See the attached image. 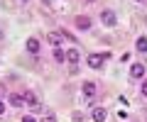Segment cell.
I'll return each instance as SVG.
<instances>
[{"instance_id": "6da1fadb", "label": "cell", "mask_w": 147, "mask_h": 122, "mask_svg": "<svg viewBox=\"0 0 147 122\" xmlns=\"http://www.w3.org/2000/svg\"><path fill=\"white\" fill-rule=\"evenodd\" d=\"M100 22H103L105 27H115L118 25V17H115L113 10H103V12H100Z\"/></svg>"}, {"instance_id": "7a4b0ae2", "label": "cell", "mask_w": 147, "mask_h": 122, "mask_svg": "<svg viewBox=\"0 0 147 122\" xmlns=\"http://www.w3.org/2000/svg\"><path fill=\"white\" fill-rule=\"evenodd\" d=\"M103 54H91V56H88V66H91V69H100V66H103Z\"/></svg>"}, {"instance_id": "3957f363", "label": "cell", "mask_w": 147, "mask_h": 122, "mask_svg": "<svg viewBox=\"0 0 147 122\" xmlns=\"http://www.w3.org/2000/svg\"><path fill=\"white\" fill-rule=\"evenodd\" d=\"M25 103H27V105H30L34 112H39V110H42V107H39V103H37V98H34V93H30V90L25 93Z\"/></svg>"}, {"instance_id": "277c9868", "label": "cell", "mask_w": 147, "mask_h": 122, "mask_svg": "<svg viewBox=\"0 0 147 122\" xmlns=\"http://www.w3.org/2000/svg\"><path fill=\"white\" fill-rule=\"evenodd\" d=\"M130 76L132 78H142V76H145V64H132L130 66Z\"/></svg>"}, {"instance_id": "5b68a950", "label": "cell", "mask_w": 147, "mask_h": 122, "mask_svg": "<svg viewBox=\"0 0 147 122\" xmlns=\"http://www.w3.org/2000/svg\"><path fill=\"white\" fill-rule=\"evenodd\" d=\"M47 42H49V44H54V47L59 49V44L64 42V34H59V32H49V34H47Z\"/></svg>"}, {"instance_id": "8992f818", "label": "cell", "mask_w": 147, "mask_h": 122, "mask_svg": "<svg viewBox=\"0 0 147 122\" xmlns=\"http://www.w3.org/2000/svg\"><path fill=\"white\" fill-rule=\"evenodd\" d=\"M81 90H84V95H86V98H93V95H96V83L84 81V88H81Z\"/></svg>"}, {"instance_id": "52a82bcc", "label": "cell", "mask_w": 147, "mask_h": 122, "mask_svg": "<svg viewBox=\"0 0 147 122\" xmlns=\"http://www.w3.org/2000/svg\"><path fill=\"white\" fill-rule=\"evenodd\" d=\"M91 115H93V120H96V122H105L108 112H105L103 107H93V112H91Z\"/></svg>"}, {"instance_id": "ba28073f", "label": "cell", "mask_w": 147, "mask_h": 122, "mask_svg": "<svg viewBox=\"0 0 147 122\" xmlns=\"http://www.w3.org/2000/svg\"><path fill=\"white\" fill-rule=\"evenodd\" d=\"M76 27H79V29H91V20H88V17H84V15L76 17Z\"/></svg>"}, {"instance_id": "9c48e42d", "label": "cell", "mask_w": 147, "mask_h": 122, "mask_svg": "<svg viewBox=\"0 0 147 122\" xmlns=\"http://www.w3.org/2000/svg\"><path fill=\"white\" fill-rule=\"evenodd\" d=\"M27 51H30V54H37V51H39V42H37L34 37L27 39Z\"/></svg>"}, {"instance_id": "30bf717a", "label": "cell", "mask_w": 147, "mask_h": 122, "mask_svg": "<svg viewBox=\"0 0 147 122\" xmlns=\"http://www.w3.org/2000/svg\"><path fill=\"white\" fill-rule=\"evenodd\" d=\"M135 49L145 54V51H147V37H137V42H135Z\"/></svg>"}, {"instance_id": "8fae6325", "label": "cell", "mask_w": 147, "mask_h": 122, "mask_svg": "<svg viewBox=\"0 0 147 122\" xmlns=\"http://www.w3.org/2000/svg\"><path fill=\"white\" fill-rule=\"evenodd\" d=\"M10 103H12V105H15V107L25 105V95H17V93H15V95H10Z\"/></svg>"}, {"instance_id": "7c38bea8", "label": "cell", "mask_w": 147, "mask_h": 122, "mask_svg": "<svg viewBox=\"0 0 147 122\" xmlns=\"http://www.w3.org/2000/svg\"><path fill=\"white\" fill-rule=\"evenodd\" d=\"M66 61L76 64V61H79V51H76V49H69V51H66Z\"/></svg>"}, {"instance_id": "4fadbf2b", "label": "cell", "mask_w": 147, "mask_h": 122, "mask_svg": "<svg viewBox=\"0 0 147 122\" xmlns=\"http://www.w3.org/2000/svg\"><path fill=\"white\" fill-rule=\"evenodd\" d=\"M54 59H57V61H64V59H66V54H64L61 49H54Z\"/></svg>"}, {"instance_id": "5bb4252c", "label": "cell", "mask_w": 147, "mask_h": 122, "mask_svg": "<svg viewBox=\"0 0 147 122\" xmlns=\"http://www.w3.org/2000/svg\"><path fill=\"white\" fill-rule=\"evenodd\" d=\"M71 120H74V122H84V115H81V112L76 110V112H74V115H71Z\"/></svg>"}, {"instance_id": "9a60e30c", "label": "cell", "mask_w": 147, "mask_h": 122, "mask_svg": "<svg viewBox=\"0 0 147 122\" xmlns=\"http://www.w3.org/2000/svg\"><path fill=\"white\" fill-rule=\"evenodd\" d=\"M22 122H37V120H34L32 115H27V117H22Z\"/></svg>"}, {"instance_id": "2e32d148", "label": "cell", "mask_w": 147, "mask_h": 122, "mask_svg": "<svg viewBox=\"0 0 147 122\" xmlns=\"http://www.w3.org/2000/svg\"><path fill=\"white\" fill-rule=\"evenodd\" d=\"M0 115H5V103L0 100Z\"/></svg>"}, {"instance_id": "e0dca14e", "label": "cell", "mask_w": 147, "mask_h": 122, "mask_svg": "<svg viewBox=\"0 0 147 122\" xmlns=\"http://www.w3.org/2000/svg\"><path fill=\"white\" fill-rule=\"evenodd\" d=\"M142 95L147 98V83H142Z\"/></svg>"}, {"instance_id": "ac0fdd59", "label": "cell", "mask_w": 147, "mask_h": 122, "mask_svg": "<svg viewBox=\"0 0 147 122\" xmlns=\"http://www.w3.org/2000/svg\"><path fill=\"white\" fill-rule=\"evenodd\" d=\"M42 3H44V5H49V3H52V0H42Z\"/></svg>"}, {"instance_id": "d6986e66", "label": "cell", "mask_w": 147, "mask_h": 122, "mask_svg": "<svg viewBox=\"0 0 147 122\" xmlns=\"http://www.w3.org/2000/svg\"><path fill=\"white\" fill-rule=\"evenodd\" d=\"M0 39H3V32H0Z\"/></svg>"}]
</instances>
